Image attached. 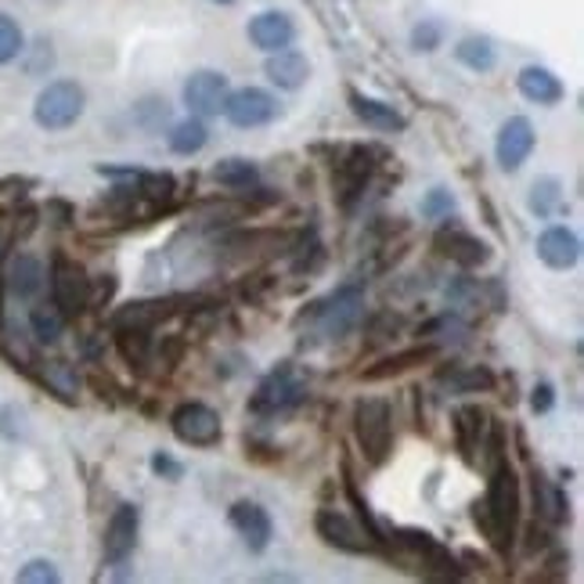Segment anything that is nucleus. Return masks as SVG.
Wrapping results in <instances>:
<instances>
[{
    "mask_svg": "<svg viewBox=\"0 0 584 584\" xmlns=\"http://www.w3.org/2000/svg\"><path fill=\"white\" fill-rule=\"evenodd\" d=\"M112 292H116V278L101 275V282L91 285V303H94V307H105V303L112 300Z\"/></svg>",
    "mask_w": 584,
    "mask_h": 584,
    "instance_id": "44",
    "label": "nucleus"
},
{
    "mask_svg": "<svg viewBox=\"0 0 584 584\" xmlns=\"http://www.w3.org/2000/svg\"><path fill=\"white\" fill-rule=\"evenodd\" d=\"M484 509L491 520V545L502 548V553H509L516 526H520V480H516L512 466L505 462V458L491 466Z\"/></svg>",
    "mask_w": 584,
    "mask_h": 584,
    "instance_id": "1",
    "label": "nucleus"
},
{
    "mask_svg": "<svg viewBox=\"0 0 584 584\" xmlns=\"http://www.w3.org/2000/svg\"><path fill=\"white\" fill-rule=\"evenodd\" d=\"M376 149L372 144H346V149L335 155V170H332V181H335V199H340L343 210H354V202L365 195L368 181L376 174Z\"/></svg>",
    "mask_w": 584,
    "mask_h": 584,
    "instance_id": "4",
    "label": "nucleus"
},
{
    "mask_svg": "<svg viewBox=\"0 0 584 584\" xmlns=\"http://www.w3.org/2000/svg\"><path fill=\"white\" fill-rule=\"evenodd\" d=\"M452 386L462 390V393H487L494 386V372L484 365H473V368H462V372L452 376Z\"/></svg>",
    "mask_w": 584,
    "mask_h": 584,
    "instance_id": "36",
    "label": "nucleus"
},
{
    "mask_svg": "<svg viewBox=\"0 0 584 584\" xmlns=\"http://www.w3.org/2000/svg\"><path fill=\"white\" fill-rule=\"evenodd\" d=\"M152 473L155 477H163V480H181L185 477V466L177 462V458H170V455H152Z\"/></svg>",
    "mask_w": 584,
    "mask_h": 584,
    "instance_id": "40",
    "label": "nucleus"
},
{
    "mask_svg": "<svg viewBox=\"0 0 584 584\" xmlns=\"http://www.w3.org/2000/svg\"><path fill=\"white\" fill-rule=\"evenodd\" d=\"M228 523H231V531L245 542L250 553H264L275 537L271 516H267L264 505H256V502H234L228 509Z\"/></svg>",
    "mask_w": 584,
    "mask_h": 584,
    "instance_id": "15",
    "label": "nucleus"
},
{
    "mask_svg": "<svg viewBox=\"0 0 584 584\" xmlns=\"http://www.w3.org/2000/svg\"><path fill=\"white\" fill-rule=\"evenodd\" d=\"M534 144H537V134L531 127V119L512 116L498 127V138H494V160H498L505 174H516L526 160H531Z\"/></svg>",
    "mask_w": 584,
    "mask_h": 584,
    "instance_id": "11",
    "label": "nucleus"
},
{
    "mask_svg": "<svg viewBox=\"0 0 584 584\" xmlns=\"http://www.w3.org/2000/svg\"><path fill=\"white\" fill-rule=\"evenodd\" d=\"M29 329L37 335V343H59L65 332V314L54 303H37L29 310Z\"/></svg>",
    "mask_w": 584,
    "mask_h": 584,
    "instance_id": "29",
    "label": "nucleus"
},
{
    "mask_svg": "<svg viewBox=\"0 0 584 584\" xmlns=\"http://www.w3.org/2000/svg\"><path fill=\"white\" fill-rule=\"evenodd\" d=\"M361 303H365L361 285H343V289H335L329 300L314 303L310 318L318 321L325 340H340V335L351 332L357 318H361Z\"/></svg>",
    "mask_w": 584,
    "mask_h": 584,
    "instance_id": "6",
    "label": "nucleus"
},
{
    "mask_svg": "<svg viewBox=\"0 0 584 584\" xmlns=\"http://www.w3.org/2000/svg\"><path fill=\"white\" fill-rule=\"evenodd\" d=\"M531 491H534V512L537 520H542L545 526H563L570 523V498L567 491L553 484L542 469H534L531 473Z\"/></svg>",
    "mask_w": 584,
    "mask_h": 584,
    "instance_id": "18",
    "label": "nucleus"
},
{
    "mask_svg": "<svg viewBox=\"0 0 584 584\" xmlns=\"http://www.w3.org/2000/svg\"><path fill=\"white\" fill-rule=\"evenodd\" d=\"M43 379H48V386L59 393L62 401H73L76 397V386H80V376H76V368L65 365V361H48V365H43Z\"/></svg>",
    "mask_w": 584,
    "mask_h": 584,
    "instance_id": "34",
    "label": "nucleus"
},
{
    "mask_svg": "<svg viewBox=\"0 0 584 584\" xmlns=\"http://www.w3.org/2000/svg\"><path fill=\"white\" fill-rule=\"evenodd\" d=\"M87 94L76 80H54L37 94V105H33V119L40 123L43 130H69L76 119L84 116Z\"/></svg>",
    "mask_w": 584,
    "mask_h": 584,
    "instance_id": "3",
    "label": "nucleus"
},
{
    "mask_svg": "<svg viewBox=\"0 0 584 584\" xmlns=\"http://www.w3.org/2000/svg\"><path fill=\"white\" fill-rule=\"evenodd\" d=\"M228 76L217 69H199L185 80V105L192 116H220L224 101H228Z\"/></svg>",
    "mask_w": 584,
    "mask_h": 584,
    "instance_id": "14",
    "label": "nucleus"
},
{
    "mask_svg": "<svg viewBox=\"0 0 584 584\" xmlns=\"http://www.w3.org/2000/svg\"><path fill=\"white\" fill-rule=\"evenodd\" d=\"M22 48H26V37H22L18 22L11 15H0V65L15 62Z\"/></svg>",
    "mask_w": 584,
    "mask_h": 584,
    "instance_id": "35",
    "label": "nucleus"
},
{
    "mask_svg": "<svg viewBox=\"0 0 584 584\" xmlns=\"http://www.w3.org/2000/svg\"><path fill=\"white\" fill-rule=\"evenodd\" d=\"M138 531H141V509H138V505H119V509L109 516L105 537H101V553H105L109 567L127 563V559L134 556Z\"/></svg>",
    "mask_w": 584,
    "mask_h": 584,
    "instance_id": "13",
    "label": "nucleus"
},
{
    "mask_svg": "<svg viewBox=\"0 0 584 584\" xmlns=\"http://www.w3.org/2000/svg\"><path fill=\"white\" fill-rule=\"evenodd\" d=\"M484 433H487V415L480 404H462V408H455V441H458V452H462L466 462H473L477 452L484 447Z\"/></svg>",
    "mask_w": 584,
    "mask_h": 584,
    "instance_id": "23",
    "label": "nucleus"
},
{
    "mask_svg": "<svg viewBox=\"0 0 584 584\" xmlns=\"http://www.w3.org/2000/svg\"><path fill=\"white\" fill-rule=\"evenodd\" d=\"M455 59L473 73H491L498 65V51H494V43L487 37H466L455 48Z\"/></svg>",
    "mask_w": 584,
    "mask_h": 584,
    "instance_id": "28",
    "label": "nucleus"
},
{
    "mask_svg": "<svg viewBox=\"0 0 584 584\" xmlns=\"http://www.w3.org/2000/svg\"><path fill=\"white\" fill-rule=\"evenodd\" d=\"M170 307H166L163 300H138V303H127V307H119L112 314V329H152L155 321H163Z\"/></svg>",
    "mask_w": 584,
    "mask_h": 584,
    "instance_id": "26",
    "label": "nucleus"
},
{
    "mask_svg": "<svg viewBox=\"0 0 584 584\" xmlns=\"http://www.w3.org/2000/svg\"><path fill=\"white\" fill-rule=\"evenodd\" d=\"M51 303L65 318H76L91 307V278L84 275V267L69 261V256H54L51 267Z\"/></svg>",
    "mask_w": 584,
    "mask_h": 584,
    "instance_id": "7",
    "label": "nucleus"
},
{
    "mask_svg": "<svg viewBox=\"0 0 584 584\" xmlns=\"http://www.w3.org/2000/svg\"><path fill=\"white\" fill-rule=\"evenodd\" d=\"M18 581L22 584H54L59 581V570H54L51 559H33L18 570Z\"/></svg>",
    "mask_w": 584,
    "mask_h": 584,
    "instance_id": "39",
    "label": "nucleus"
},
{
    "mask_svg": "<svg viewBox=\"0 0 584 584\" xmlns=\"http://www.w3.org/2000/svg\"><path fill=\"white\" fill-rule=\"evenodd\" d=\"M170 119V105L160 98H144L138 105V123L144 130H163V123Z\"/></svg>",
    "mask_w": 584,
    "mask_h": 584,
    "instance_id": "37",
    "label": "nucleus"
},
{
    "mask_svg": "<svg viewBox=\"0 0 584 584\" xmlns=\"http://www.w3.org/2000/svg\"><path fill=\"white\" fill-rule=\"evenodd\" d=\"M354 436L372 466H383L393 452V408L383 397H365L354 408Z\"/></svg>",
    "mask_w": 584,
    "mask_h": 584,
    "instance_id": "2",
    "label": "nucleus"
},
{
    "mask_svg": "<svg viewBox=\"0 0 584 584\" xmlns=\"http://www.w3.org/2000/svg\"><path fill=\"white\" fill-rule=\"evenodd\" d=\"M314 531L325 545L340 548V553H351V556H365V553H376L372 537L365 534V526H357L351 516L335 512V509H321L314 516Z\"/></svg>",
    "mask_w": 584,
    "mask_h": 584,
    "instance_id": "12",
    "label": "nucleus"
},
{
    "mask_svg": "<svg viewBox=\"0 0 584 584\" xmlns=\"http://www.w3.org/2000/svg\"><path fill=\"white\" fill-rule=\"evenodd\" d=\"M526 553H542V548H548V531H545V523L537 526V520L526 526Z\"/></svg>",
    "mask_w": 584,
    "mask_h": 584,
    "instance_id": "45",
    "label": "nucleus"
},
{
    "mask_svg": "<svg viewBox=\"0 0 584 584\" xmlns=\"http://www.w3.org/2000/svg\"><path fill=\"white\" fill-rule=\"evenodd\" d=\"M531 210L542 220L556 217V213L563 210V185H559L556 177H542V181H534V188H531Z\"/></svg>",
    "mask_w": 584,
    "mask_h": 584,
    "instance_id": "33",
    "label": "nucleus"
},
{
    "mask_svg": "<svg viewBox=\"0 0 584 584\" xmlns=\"http://www.w3.org/2000/svg\"><path fill=\"white\" fill-rule=\"evenodd\" d=\"M134 192H138V199H149L152 206H163L174 199L177 181L174 174H134Z\"/></svg>",
    "mask_w": 584,
    "mask_h": 584,
    "instance_id": "32",
    "label": "nucleus"
},
{
    "mask_svg": "<svg viewBox=\"0 0 584 584\" xmlns=\"http://www.w3.org/2000/svg\"><path fill=\"white\" fill-rule=\"evenodd\" d=\"M170 152L174 155H195L206 149V141H210V130H206V123H202V116H188L181 123H174V130H170Z\"/></svg>",
    "mask_w": 584,
    "mask_h": 584,
    "instance_id": "27",
    "label": "nucleus"
},
{
    "mask_svg": "<svg viewBox=\"0 0 584 584\" xmlns=\"http://www.w3.org/2000/svg\"><path fill=\"white\" fill-rule=\"evenodd\" d=\"M245 33H250L253 48L271 54V51L292 48V40H296V22H292L285 11H261V15L250 22V29H245Z\"/></svg>",
    "mask_w": 584,
    "mask_h": 584,
    "instance_id": "17",
    "label": "nucleus"
},
{
    "mask_svg": "<svg viewBox=\"0 0 584 584\" xmlns=\"http://www.w3.org/2000/svg\"><path fill=\"white\" fill-rule=\"evenodd\" d=\"M303 390H307V386H303L300 379H296L292 365H282V368H275V372H267L261 379V386L253 390L250 411L261 415V419H271V415L292 411L303 401Z\"/></svg>",
    "mask_w": 584,
    "mask_h": 584,
    "instance_id": "5",
    "label": "nucleus"
},
{
    "mask_svg": "<svg viewBox=\"0 0 584 584\" xmlns=\"http://www.w3.org/2000/svg\"><path fill=\"white\" fill-rule=\"evenodd\" d=\"M436 250H441L447 261H455L458 267H466V271L484 267L491 261V245L480 242L477 234H469L462 228H441V231H436Z\"/></svg>",
    "mask_w": 584,
    "mask_h": 584,
    "instance_id": "16",
    "label": "nucleus"
},
{
    "mask_svg": "<svg viewBox=\"0 0 584 584\" xmlns=\"http://www.w3.org/2000/svg\"><path fill=\"white\" fill-rule=\"evenodd\" d=\"M275 116H278V98L267 94L264 87H239V91H228V101H224V119L239 130L267 127Z\"/></svg>",
    "mask_w": 584,
    "mask_h": 584,
    "instance_id": "10",
    "label": "nucleus"
},
{
    "mask_svg": "<svg viewBox=\"0 0 584 584\" xmlns=\"http://www.w3.org/2000/svg\"><path fill=\"white\" fill-rule=\"evenodd\" d=\"M537 261L553 271H570L581 261V239L570 228H545L537 239Z\"/></svg>",
    "mask_w": 584,
    "mask_h": 584,
    "instance_id": "19",
    "label": "nucleus"
},
{
    "mask_svg": "<svg viewBox=\"0 0 584 584\" xmlns=\"http://www.w3.org/2000/svg\"><path fill=\"white\" fill-rule=\"evenodd\" d=\"M181 354H185V335H166L163 346H160V357L166 365H177L181 361Z\"/></svg>",
    "mask_w": 584,
    "mask_h": 584,
    "instance_id": "42",
    "label": "nucleus"
},
{
    "mask_svg": "<svg viewBox=\"0 0 584 584\" xmlns=\"http://www.w3.org/2000/svg\"><path fill=\"white\" fill-rule=\"evenodd\" d=\"M170 430L177 441L188 447H213V444H220V436H224L220 415L202 401L181 404V408L170 415Z\"/></svg>",
    "mask_w": 584,
    "mask_h": 584,
    "instance_id": "8",
    "label": "nucleus"
},
{
    "mask_svg": "<svg viewBox=\"0 0 584 584\" xmlns=\"http://www.w3.org/2000/svg\"><path fill=\"white\" fill-rule=\"evenodd\" d=\"M553 404H556L553 383H537V386L531 390V411H534V415H548V411H553Z\"/></svg>",
    "mask_w": 584,
    "mask_h": 584,
    "instance_id": "41",
    "label": "nucleus"
},
{
    "mask_svg": "<svg viewBox=\"0 0 584 584\" xmlns=\"http://www.w3.org/2000/svg\"><path fill=\"white\" fill-rule=\"evenodd\" d=\"M447 210H452V195H447L444 188H436V192H430V199L422 202L426 217H436V213H447Z\"/></svg>",
    "mask_w": 584,
    "mask_h": 584,
    "instance_id": "43",
    "label": "nucleus"
},
{
    "mask_svg": "<svg viewBox=\"0 0 584 584\" xmlns=\"http://www.w3.org/2000/svg\"><path fill=\"white\" fill-rule=\"evenodd\" d=\"M433 357H436V343L411 346V351L390 354V357H383V361H379V365L365 368V372H361V379H368V383H379V379H393V376L408 372V368H415V365H426V361H433Z\"/></svg>",
    "mask_w": 584,
    "mask_h": 584,
    "instance_id": "25",
    "label": "nucleus"
},
{
    "mask_svg": "<svg viewBox=\"0 0 584 584\" xmlns=\"http://www.w3.org/2000/svg\"><path fill=\"white\" fill-rule=\"evenodd\" d=\"M444 40V29L441 22H419V26L411 29V48L415 51H436Z\"/></svg>",
    "mask_w": 584,
    "mask_h": 584,
    "instance_id": "38",
    "label": "nucleus"
},
{
    "mask_svg": "<svg viewBox=\"0 0 584 584\" xmlns=\"http://www.w3.org/2000/svg\"><path fill=\"white\" fill-rule=\"evenodd\" d=\"M256 177H261V170H256V163H250V160H220L213 166V181L224 188H234V192L253 188Z\"/></svg>",
    "mask_w": 584,
    "mask_h": 584,
    "instance_id": "30",
    "label": "nucleus"
},
{
    "mask_svg": "<svg viewBox=\"0 0 584 584\" xmlns=\"http://www.w3.org/2000/svg\"><path fill=\"white\" fill-rule=\"evenodd\" d=\"M213 4H220V8H231V4H239V0H213Z\"/></svg>",
    "mask_w": 584,
    "mask_h": 584,
    "instance_id": "46",
    "label": "nucleus"
},
{
    "mask_svg": "<svg viewBox=\"0 0 584 584\" xmlns=\"http://www.w3.org/2000/svg\"><path fill=\"white\" fill-rule=\"evenodd\" d=\"M516 87H520V94L526 101H534V105H559L567 94L563 80H559L553 69H545V65H526Z\"/></svg>",
    "mask_w": 584,
    "mask_h": 584,
    "instance_id": "22",
    "label": "nucleus"
},
{
    "mask_svg": "<svg viewBox=\"0 0 584 584\" xmlns=\"http://www.w3.org/2000/svg\"><path fill=\"white\" fill-rule=\"evenodd\" d=\"M116 332V351L127 365H144L152 357V329H112Z\"/></svg>",
    "mask_w": 584,
    "mask_h": 584,
    "instance_id": "31",
    "label": "nucleus"
},
{
    "mask_svg": "<svg viewBox=\"0 0 584 584\" xmlns=\"http://www.w3.org/2000/svg\"><path fill=\"white\" fill-rule=\"evenodd\" d=\"M390 537L415 559V563L422 567V574L444 577V581L447 577H462V567H458V559L447 553V548L436 542L433 534H426V531H397V534H390Z\"/></svg>",
    "mask_w": 584,
    "mask_h": 584,
    "instance_id": "9",
    "label": "nucleus"
},
{
    "mask_svg": "<svg viewBox=\"0 0 584 584\" xmlns=\"http://www.w3.org/2000/svg\"><path fill=\"white\" fill-rule=\"evenodd\" d=\"M351 109H354V116L365 123V127H372L379 134L408 130V119H404L393 105H386V101H379V98H368L361 91H351Z\"/></svg>",
    "mask_w": 584,
    "mask_h": 584,
    "instance_id": "21",
    "label": "nucleus"
},
{
    "mask_svg": "<svg viewBox=\"0 0 584 584\" xmlns=\"http://www.w3.org/2000/svg\"><path fill=\"white\" fill-rule=\"evenodd\" d=\"M264 73L278 91H300L303 84L310 80V62L303 59L300 51L282 48V51H271L264 62Z\"/></svg>",
    "mask_w": 584,
    "mask_h": 584,
    "instance_id": "20",
    "label": "nucleus"
},
{
    "mask_svg": "<svg viewBox=\"0 0 584 584\" xmlns=\"http://www.w3.org/2000/svg\"><path fill=\"white\" fill-rule=\"evenodd\" d=\"M8 289H11V296H18V300H33L37 292L43 289V264L37 261V256H29V253H18V256H11V264H8Z\"/></svg>",
    "mask_w": 584,
    "mask_h": 584,
    "instance_id": "24",
    "label": "nucleus"
}]
</instances>
